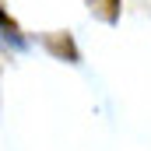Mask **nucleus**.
<instances>
[{
    "mask_svg": "<svg viewBox=\"0 0 151 151\" xmlns=\"http://www.w3.org/2000/svg\"><path fill=\"white\" fill-rule=\"evenodd\" d=\"M95 7H102V18L106 21H116V7H119V0H91Z\"/></svg>",
    "mask_w": 151,
    "mask_h": 151,
    "instance_id": "nucleus-1",
    "label": "nucleus"
}]
</instances>
